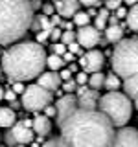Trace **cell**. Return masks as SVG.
Listing matches in <instances>:
<instances>
[{
  "mask_svg": "<svg viewBox=\"0 0 138 147\" xmlns=\"http://www.w3.org/2000/svg\"><path fill=\"white\" fill-rule=\"evenodd\" d=\"M59 147H110L114 125L99 110L77 109L61 123Z\"/></svg>",
  "mask_w": 138,
  "mask_h": 147,
  "instance_id": "6da1fadb",
  "label": "cell"
},
{
  "mask_svg": "<svg viewBox=\"0 0 138 147\" xmlns=\"http://www.w3.org/2000/svg\"><path fill=\"white\" fill-rule=\"evenodd\" d=\"M0 68L11 83H26L37 79L46 68V52L43 44L35 42V40L13 42L2 53Z\"/></svg>",
  "mask_w": 138,
  "mask_h": 147,
  "instance_id": "7a4b0ae2",
  "label": "cell"
},
{
  "mask_svg": "<svg viewBox=\"0 0 138 147\" xmlns=\"http://www.w3.org/2000/svg\"><path fill=\"white\" fill-rule=\"evenodd\" d=\"M33 17L30 0H0V46L20 40L30 31Z\"/></svg>",
  "mask_w": 138,
  "mask_h": 147,
  "instance_id": "3957f363",
  "label": "cell"
},
{
  "mask_svg": "<svg viewBox=\"0 0 138 147\" xmlns=\"http://www.w3.org/2000/svg\"><path fill=\"white\" fill-rule=\"evenodd\" d=\"M98 110L101 114H105L116 129H120L125 127L133 116V101L120 90L107 92L105 96H99Z\"/></svg>",
  "mask_w": 138,
  "mask_h": 147,
  "instance_id": "277c9868",
  "label": "cell"
},
{
  "mask_svg": "<svg viewBox=\"0 0 138 147\" xmlns=\"http://www.w3.org/2000/svg\"><path fill=\"white\" fill-rule=\"evenodd\" d=\"M112 72L122 81L138 74V39H122L112 50Z\"/></svg>",
  "mask_w": 138,
  "mask_h": 147,
  "instance_id": "5b68a950",
  "label": "cell"
},
{
  "mask_svg": "<svg viewBox=\"0 0 138 147\" xmlns=\"http://www.w3.org/2000/svg\"><path fill=\"white\" fill-rule=\"evenodd\" d=\"M53 94L44 88H41L39 85H30L26 86V90L22 92V101L20 105L24 107L28 112H41L46 105H52Z\"/></svg>",
  "mask_w": 138,
  "mask_h": 147,
  "instance_id": "8992f818",
  "label": "cell"
},
{
  "mask_svg": "<svg viewBox=\"0 0 138 147\" xmlns=\"http://www.w3.org/2000/svg\"><path fill=\"white\" fill-rule=\"evenodd\" d=\"M77 64H79L83 68V72H87V74L101 72V68H103V64H105V55H103V52H99V50H96V48L87 50V53H83L79 57Z\"/></svg>",
  "mask_w": 138,
  "mask_h": 147,
  "instance_id": "52a82bcc",
  "label": "cell"
},
{
  "mask_svg": "<svg viewBox=\"0 0 138 147\" xmlns=\"http://www.w3.org/2000/svg\"><path fill=\"white\" fill-rule=\"evenodd\" d=\"M79 109L77 107V98L76 94H64L61 98L57 99V103H55V119H57V125H61V123L70 116L72 112H76V110Z\"/></svg>",
  "mask_w": 138,
  "mask_h": 147,
  "instance_id": "ba28073f",
  "label": "cell"
},
{
  "mask_svg": "<svg viewBox=\"0 0 138 147\" xmlns=\"http://www.w3.org/2000/svg\"><path fill=\"white\" fill-rule=\"evenodd\" d=\"M76 98H77V107L79 109H83V110H98L99 90H92L90 86L83 85V86H77Z\"/></svg>",
  "mask_w": 138,
  "mask_h": 147,
  "instance_id": "9c48e42d",
  "label": "cell"
},
{
  "mask_svg": "<svg viewBox=\"0 0 138 147\" xmlns=\"http://www.w3.org/2000/svg\"><path fill=\"white\" fill-rule=\"evenodd\" d=\"M99 33L101 31H98L90 24L81 26V28H77V31H76V42L85 50H92L94 46L99 44Z\"/></svg>",
  "mask_w": 138,
  "mask_h": 147,
  "instance_id": "30bf717a",
  "label": "cell"
},
{
  "mask_svg": "<svg viewBox=\"0 0 138 147\" xmlns=\"http://www.w3.org/2000/svg\"><path fill=\"white\" fill-rule=\"evenodd\" d=\"M110 147H138V129L127 125L120 127Z\"/></svg>",
  "mask_w": 138,
  "mask_h": 147,
  "instance_id": "8fae6325",
  "label": "cell"
},
{
  "mask_svg": "<svg viewBox=\"0 0 138 147\" xmlns=\"http://www.w3.org/2000/svg\"><path fill=\"white\" fill-rule=\"evenodd\" d=\"M9 132H11V136L15 138L17 145H18V144H22V145H30L31 142L35 140V132L31 131L30 127H26L22 121H18V119H17V123H15L13 127H9Z\"/></svg>",
  "mask_w": 138,
  "mask_h": 147,
  "instance_id": "7c38bea8",
  "label": "cell"
},
{
  "mask_svg": "<svg viewBox=\"0 0 138 147\" xmlns=\"http://www.w3.org/2000/svg\"><path fill=\"white\" fill-rule=\"evenodd\" d=\"M61 77H59V74L57 72H43L39 77H37V85L41 86V88H44V90H48V92H55V90H59L61 88Z\"/></svg>",
  "mask_w": 138,
  "mask_h": 147,
  "instance_id": "4fadbf2b",
  "label": "cell"
},
{
  "mask_svg": "<svg viewBox=\"0 0 138 147\" xmlns=\"http://www.w3.org/2000/svg\"><path fill=\"white\" fill-rule=\"evenodd\" d=\"M79 0H55L53 2V7L57 9V15L59 17H74L77 11H79Z\"/></svg>",
  "mask_w": 138,
  "mask_h": 147,
  "instance_id": "5bb4252c",
  "label": "cell"
},
{
  "mask_svg": "<svg viewBox=\"0 0 138 147\" xmlns=\"http://www.w3.org/2000/svg\"><path fill=\"white\" fill-rule=\"evenodd\" d=\"M31 131L35 132L37 136H48L52 132V121L50 118H46L44 114H37V116L31 119Z\"/></svg>",
  "mask_w": 138,
  "mask_h": 147,
  "instance_id": "9a60e30c",
  "label": "cell"
},
{
  "mask_svg": "<svg viewBox=\"0 0 138 147\" xmlns=\"http://www.w3.org/2000/svg\"><path fill=\"white\" fill-rule=\"evenodd\" d=\"M17 123V112L11 107H0V127L9 129Z\"/></svg>",
  "mask_w": 138,
  "mask_h": 147,
  "instance_id": "2e32d148",
  "label": "cell"
},
{
  "mask_svg": "<svg viewBox=\"0 0 138 147\" xmlns=\"http://www.w3.org/2000/svg\"><path fill=\"white\" fill-rule=\"evenodd\" d=\"M105 39H107V42H120V40L123 39V28L120 24H109L105 28Z\"/></svg>",
  "mask_w": 138,
  "mask_h": 147,
  "instance_id": "e0dca14e",
  "label": "cell"
},
{
  "mask_svg": "<svg viewBox=\"0 0 138 147\" xmlns=\"http://www.w3.org/2000/svg\"><path fill=\"white\" fill-rule=\"evenodd\" d=\"M120 86H122V79H120L116 74L114 72L105 74V81H103V88L105 90L114 92V90H120Z\"/></svg>",
  "mask_w": 138,
  "mask_h": 147,
  "instance_id": "ac0fdd59",
  "label": "cell"
},
{
  "mask_svg": "<svg viewBox=\"0 0 138 147\" xmlns=\"http://www.w3.org/2000/svg\"><path fill=\"white\" fill-rule=\"evenodd\" d=\"M109 17H110V11L109 9H99L98 11V15L94 17V28L98 31H103L105 28H107V24H109Z\"/></svg>",
  "mask_w": 138,
  "mask_h": 147,
  "instance_id": "d6986e66",
  "label": "cell"
},
{
  "mask_svg": "<svg viewBox=\"0 0 138 147\" xmlns=\"http://www.w3.org/2000/svg\"><path fill=\"white\" fill-rule=\"evenodd\" d=\"M103 81H105V74H103V72L89 74V81H87V86H90L92 90H99V88H103Z\"/></svg>",
  "mask_w": 138,
  "mask_h": 147,
  "instance_id": "ffe728a7",
  "label": "cell"
},
{
  "mask_svg": "<svg viewBox=\"0 0 138 147\" xmlns=\"http://www.w3.org/2000/svg\"><path fill=\"white\" fill-rule=\"evenodd\" d=\"M125 20H127V26L131 28L135 33H138V4H135V6L127 11Z\"/></svg>",
  "mask_w": 138,
  "mask_h": 147,
  "instance_id": "44dd1931",
  "label": "cell"
},
{
  "mask_svg": "<svg viewBox=\"0 0 138 147\" xmlns=\"http://www.w3.org/2000/svg\"><path fill=\"white\" fill-rule=\"evenodd\" d=\"M46 66H48L52 72H59L64 66V61H63L61 55L52 53V55H46Z\"/></svg>",
  "mask_w": 138,
  "mask_h": 147,
  "instance_id": "7402d4cb",
  "label": "cell"
},
{
  "mask_svg": "<svg viewBox=\"0 0 138 147\" xmlns=\"http://www.w3.org/2000/svg\"><path fill=\"white\" fill-rule=\"evenodd\" d=\"M72 24H76L77 28L87 26V24H90V17L87 15V11H77L76 15H74V22H72Z\"/></svg>",
  "mask_w": 138,
  "mask_h": 147,
  "instance_id": "603a6c76",
  "label": "cell"
},
{
  "mask_svg": "<svg viewBox=\"0 0 138 147\" xmlns=\"http://www.w3.org/2000/svg\"><path fill=\"white\" fill-rule=\"evenodd\" d=\"M74 40H76V31L66 30V31H63V33H61V39H59V42H63L64 46H68L70 42H74Z\"/></svg>",
  "mask_w": 138,
  "mask_h": 147,
  "instance_id": "cb8c5ba5",
  "label": "cell"
},
{
  "mask_svg": "<svg viewBox=\"0 0 138 147\" xmlns=\"http://www.w3.org/2000/svg\"><path fill=\"white\" fill-rule=\"evenodd\" d=\"M61 88H63V92H66V94H76V90H77V83L74 81V79L63 81V83H61Z\"/></svg>",
  "mask_w": 138,
  "mask_h": 147,
  "instance_id": "d4e9b609",
  "label": "cell"
},
{
  "mask_svg": "<svg viewBox=\"0 0 138 147\" xmlns=\"http://www.w3.org/2000/svg\"><path fill=\"white\" fill-rule=\"evenodd\" d=\"M74 81L77 83V86H83V85H87V81H89V74L87 72H77L76 74V77H74Z\"/></svg>",
  "mask_w": 138,
  "mask_h": 147,
  "instance_id": "484cf974",
  "label": "cell"
},
{
  "mask_svg": "<svg viewBox=\"0 0 138 147\" xmlns=\"http://www.w3.org/2000/svg\"><path fill=\"white\" fill-rule=\"evenodd\" d=\"M103 4H105V9L114 11V9H118V7L123 4V0H103Z\"/></svg>",
  "mask_w": 138,
  "mask_h": 147,
  "instance_id": "4316f807",
  "label": "cell"
},
{
  "mask_svg": "<svg viewBox=\"0 0 138 147\" xmlns=\"http://www.w3.org/2000/svg\"><path fill=\"white\" fill-rule=\"evenodd\" d=\"M66 52H70V53H74V55H81V53H83V48L76 42V40H74V42H70V44L66 46Z\"/></svg>",
  "mask_w": 138,
  "mask_h": 147,
  "instance_id": "83f0119b",
  "label": "cell"
},
{
  "mask_svg": "<svg viewBox=\"0 0 138 147\" xmlns=\"http://www.w3.org/2000/svg\"><path fill=\"white\" fill-rule=\"evenodd\" d=\"M64 52H66V46H64L63 42H53V44H52V53H55V55H63Z\"/></svg>",
  "mask_w": 138,
  "mask_h": 147,
  "instance_id": "f1b7e54d",
  "label": "cell"
},
{
  "mask_svg": "<svg viewBox=\"0 0 138 147\" xmlns=\"http://www.w3.org/2000/svg\"><path fill=\"white\" fill-rule=\"evenodd\" d=\"M79 4L85 7H99L103 4V0H79Z\"/></svg>",
  "mask_w": 138,
  "mask_h": 147,
  "instance_id": "f546056e",
  "label": "cell"
},
{
  "mask_svg": "<svg viewBox=\"0 0 138 147\" xmlns=\"http://www.w3.org/2000/svg\"><path fill=\"white\" fill-rule=\"evenodd\" d=\"M11 90L15 92L17 96H18V94L22 96V92L26 90V86H24V83H20V81H15V83H11Z\"/></svg>",
  "mask_w": 138,
  "mask_h": 147,
  "instance_id": "4dcf8cb0",
  "label": "cell"
},
{
  "mask_svg": "<svg viewBox=\"0 0 138 147\" xmlns=\"http://www.w3.org/2000/svg\"><path fill=\"white\" fill-rule=\"evenodd\" d=\"M61 33H63L61 28H52V30H50V39H52L53 42H59V39H61Z\"/></svg>",
  "mask_w": 138,
  "mask_h": 147,
  "instance_id": "1f68e13d",
  "label": "cell"
},
{
  "mask_svg": "<svg viewBox=\"0 0 138 147\" xmlns=\"http://www.w3.org/2000/svg\"><path fill=\"white\" fill-rule=\"evenodd\" d=\"M43 110H44V116L46 118H50V119L55 118V105H46Z\"/></svg>",
  "mask_w": 138,
  "mask_h": 147,
  "instance_id": "d6a6232c",
  "label": "cell"
},
{
  "mask_svg": "<svg viewBox=\"0 0 138 147\" xmlns=\"http://www.w3.org/2000/svg\"><path fill=\"white\" fill-rule=\"evenodd\" d=\"M48 37H50V31H46V30H41V31H37V40H35V42H43V40H46V39H48Z\"/></svg>",
  "mask_w": 138,
  "mask_h": 147,
  "instance_id": "836d02e7",
  "label": "cell"
},
{
  "mask_svg": "<svg viewBox=\"0 0 138 147\" xmlns=\"http://www.w3.org/2000/svg\"><path fill=\"white\" fill-rule=\"evenodd\" d=\"M43 11H44V17H52L55 11L53 4H43Z\"/></svg>",
  "mask_w": 138,
  "mask_h": 147,
  "instance_id": "e575fe53",
  "label": "cell"
},
{
  "mask_svg": "<svg viewBox=\"0 0 138 147\" xmlns=\"http://www.w3.org/2000/svg\"><path fill=\"white\" fill-rule=\"evenodd\" d=\"M114 17H116L118 20H120V18H125L127 17V9L123 7V6H120L118 9H114Z\"/></svg>",
  "mask_w": 138,
  "mask_h": 147,
  "instance_id": "d590c367",
  "label": "cell"
},
{
  "mask_svg": "<svg viewBox=\"0 0 138 147\" xmlns=\"http://www.w3.org/2000/svg\"><path fill=\"white\" fill-rule=\"evenodd\" d=\"M43 147H59V138H48L43 144Z\"/></svg>",
  "mask_w": 138,
  "mask_h": 147,
  "instance_id": "8d00e7d4",
  "label": "cell"
},
{
  "mask_svg": "<svg viewBox=\"0 0 138 147\" xmlns=\"http://www.w3.org/2000/svg\"><path fill=\"white\" fill-rule=\"evenodd\" d=\"M59 77H61V81H68V79H72V72L61 68V72H59Z\"/></svg>",
  "mask_w": 138,
  "mask_h": 147,
  "instance_id": "74e56055",
  "label": "cell"
},
{
  "mask_svg": "<svg viewBox=\"0 0 138 147\" xmlns=\"http://www.w3.org/2000/svg\"><path fill=\"white\" fill-rule=\"evenodd\" d=\"M4 99H7L9 103H11V101L17 99V94H15L13 90H4Z\"/></svg>",
  "mask_w": 138,
  "mask_h": 147,
  "instance_id": "f35d334b",
  "label": "cell"
},
{
  "mask_svg": "<svg viewBox=\"0 0 138 147\" xmlns=\"http://www.w3.org/2000/svg\"><path fill=\"white\" fill-rule=\"evenodd\" d=\"M61 57H63L64 64H66V63H74V61H76V55H74V53H70V52H64V53L61 55Z\"/></svg>",
  "mask_w": 138,
  "mask_h": 147,
  "instance_id": "ab89813d",
  "label": "cell"
},
{
  "mask_svg": "<svg viewBox=\"0 0 138 147\" xmlns=\"http://www.w3.org/2000/svg\"><path fill=\"white\" fill-rule=\"evenodd\" d=\"M4 138H6V144H7L9 147H15V145H17V142H15V138H13V136H11V132H9V131H6V136H4Z\"/></svg>",
  "mask_w": 138,
  "mask_h": 147,
  "instance_id": "60d3db41",
  "label": "cell"
},
{
  "mask_svg": "<svg viewBox=\"0 0 138 147\" xmlns=\"http://www.w3.org/2000/svg\"><path fill=\"white\" fill-rule=\"evenodd\" d=\"M30 6H31V9H33V13H35L37 9L43 7V0H30Z\"/></svg>",
  "mask_w": 138,
  "mask_h": 147,
  "instance_id": "b9f144b4",
  "label": "cell"
},
{
  "mask_svg": "<svg viewBox=\"0 0 138 147\" xmlns=\"http://www.w3.org/2000/svg\"><path fill=\"white\" fill-rule=\"evenodd\" d=\"M50 24H52L53 28L57 26V24H61V17H59V15H52V18H50Z\"/></svg>",
  "mask_w": 138,
  "mask_h": 147,
  "instance_id": "7bdbcfd3",
  "label": "cell"
},
{
  "mask_svg": "<svg viewBox=\"0 0 138 147\" xmlns=\"http://www.w3.org/2000/svg\"><path fill=\"white\" fill-rule=\"evenodd\" d=\"M9 105H11V109H13V110H17V109H20V107H22V105H20V101H17V99H15V101H11Z\"/></svg>",
  "mask_w": 138,
  "mask_h": 147,
  "instance_id": "ee69618b",
  "label": "cell"
},
{
  "mask_svg": "<svg viewBox=\"0 0 138 147\" xmlns=\"http://www.w3.org/2000/svg\"><path fill=\"white\" fill-rule=\"evenodd\" d=\"M87 15H89V17H96V15H98V11H96V7H89V11H87Z\"/></svg>",
  "mask_w": 138,
  "mask_h": 147,
  "instance_id": "f6af8a7d",
  "label": "cell"
},
{
  "mask_svg": "<svg viewBox=\"0 0 138 147\" xmlns=\"http://www.w3.org/2000/svg\"><path fill=\"white\" fill-rule=\"evenodd\" d=\"M123 4H127L129 7H133L135 4H138V0H123Z\"/></svg>",
  "mask_w": 138,
  "mask_h": 147,
  "instance_id": "bcb514c9",
  "label": "cell"
},
{
  "mask_svg": "<svg viewBox=\"0 0 138 147\" xmlns=\"http://www.w3.org/2000/svg\"><path fill=\"white\" fill-rule=\"evenodd\" d=\"M70 72H77V64L76 63H70V68H68Z\"/></svg>",
  "mask_w": 138,
  "mask_h": 147,
  "instance_id": "7dc6e473",
  "label": "cell"
},
{
  "mask_svg": "<svg viewBox=\"0 0 138 147\" xmlns=\"http://www.w3.org/2000/svg\"><path fill=\"white\" fill-rule=\"evenodd\" d=\"M0 99H4V88L0 86Z\"/></svg>",
  "mask_w": 138,
  "mask_h": 147,
  "instance_id": "c3c4849f",
  "label": "cell"
},
{
  "mask_svg": "<svg viewBox=\"0 0 138 147\" xmlns=\"http://www.w3.org/2000/svg\"><path fill=\"white\" fill-rule=\"evenodd\" d=\"M30 145H31V147H39V142H31Z\"/></svg>",
  "mask_w": 138,
  "mask_h": 147,
  "instance_id": "681fc988",
  "label": "cell"
},
{
  "mask_svg": "<svg viewBox=\"0 0 138 147\" xmlns=\"http://www.w3.org/2000/svg\"><path fill=\"white\" fill-rule=\"evenodd\" d=\"M15 147H26V145H22V144H18V145H15Z\"/></svg>",
  "mask_w": 138,
  "mask_h": 147,
  "instance_id": "f907efd6",
  "label": "cell"
},
{
  "mask_svg": "<svg viewBox=\"0 0 138 147\" xmlns=\"http://www.w3.org/2000/svg\"><path fill=\"white\" fill-rule=\"evenodd\" d=\"M2 53H4V52H2V48H0V57H2Z\"/></svg>",
  "mask_w": 138,
  "mask_h": 147,
  "instance_id": "816d5d0a",
  "label": "cell"
},
{
  "mask_svg": "<svg viewBox=\"0 0 138 147\" xmlns=\"http://www.w3.org/2000/svg\"><path fill=\"white\" fill-rule=\"evenodd\" d=\"M0 77H2V68H0Z\"/></svg>",
  "mask_w": 138,
  "mask_h": 147,
  "instance_id": "f5cc1de1",
  "label": "cell"
}]
</instances>
